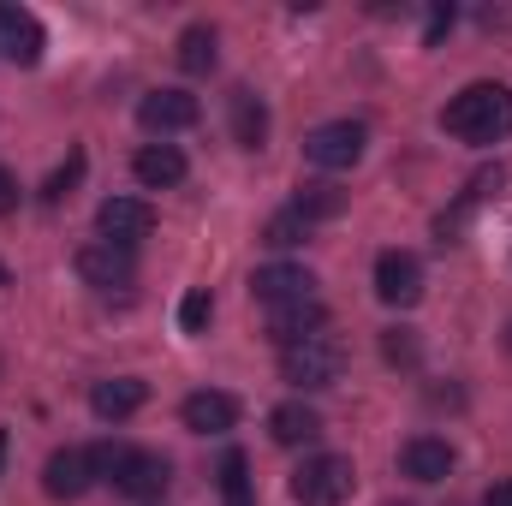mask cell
<instances>
[{"label":"cell","instance_id":"3957f363","mask_svg":"<svg viewBox=\"0 0 512 506\" xmlns=\"http://www.w3.org/2000/svg\"><path fill=\"white\" fill-rule=\"evenodd\" d=\"M280 376L292 381V387H304V393L334 387V381L346 376V346L334 334H310V340H298V346L280 352Z\"/></svg>","mask_w":512,"mask_h":506},{"label":"cell","instance_id":"6da1fadb","mask_svg":"<svg viewBox=\"0 0 512 506\" xmlns=\"http://www.w3.org/2000/svg\"><path fill=\"white\" fill-rule=\"evenodd\" d=\"M441 131L447 137H459V143H477V149H489V143H507L512 137V90L507 84H465L447 108H441Z\"/></svg>","mask_w":512,"mask_h":506},{"label":"cell","instance_id":"8fae6325","mask_svg":"<svg viewBox=\"0 0 512 506\" xmlns=\"http://www.w3.org/2000/svg\"><path fill=\"white\" fill-rule=\"evenodd\" d=\"M203 120V102L191 96V90H149L143 102H137V126L143 131H191Z\"/></svg>","mask_w":512,"mask_h":506},{"label":"cell","instance_id":"4fadbf2b","mask_svg":"<svg viewBox=\"0 0 512 506\" xmlns=\"http://www.w3.org/2000/svg\"><path fill=\"white\" fill-rule=\"evenodd\" d=\"M179 423H185L191 435H227V429L239 423V399L221 393V387H203V393H191V399L179 405Z\"/></svg>","mask_w":512,"mask_h":506},{"label":"cell","instance_id":"9a60e30c","mask_svg":"<svg viewBox=\"0 0 512 506\" xmlns=\"http://www.w3.org/2000/svg\"><path fill=\"white\" fill-rule=\"evenodd\" d=\"M399 471H405L411 483H447V477H453V447H447L441 435H411V441L399 447Z\"/></svg>","mask_w":512,"mask_h":506},{"label":"cell","instance_id":"1f68e13d","mask_svg":"<svg viewBox=\"0 0 512 506\" xmlns=\"http://www.w3.org/2000/svg\"><path fill=\"white\" fill-rule=\"evenodd\" d=\"M387 506H405V501H387Z\"/></svg>","mask_w":512,"mask_h":506},{"label":"cell","instance_id":"ba28073f","mask_svg":"<svg viewBox=\"0 0 512 506\" xmlns=\"http://www.w3.org/2000/svg\"><path fill=\"white\" fill-rule=\"evenodd\" d=\"M251 298L256 304H268V310H280V304H304V298H316V274L298 268V262H268V268H256L251 274Z\"/></svg>","mask_w":512,"mask_h":506},{"label":"cell","instance_id":"4316f807","mask_svg":"<svg viewBox=\"0 0 512 506\" xmlns=\"http://www.w3.org/2000/svg\"><path fill=\"white\" fill-rule=\"evenodd\" d=\"M447 30H453V6H435V12H429V30H423V42L435 48V42H441Z\"/></svg>","mask_w":512,"mask_h":506},{"label":"cell","instance_id":"603a6c76","mask_svg":"<svg viewBox=\"0 0 512 506\" xmlns=\"http://www.w3.org/2000/svg\"><path fill=\"white\" fill-rule=\"evenodd\" d=\"M245 471H251L245 453H227V459H221V495H227V506H256L251 477H245Z\"/></svg>","mask_w":512,"mask_h":506},{"label":"cell","instance_id":"f1b7e54d","mask_svg":"<svg viewBox=\"0 0 512 506\" xmlns=\"http://www.w3.org/2000/svg\"><path fill=\"white\" fill-rule=\"evenodd\" d=\"M483 506H512V483H495V489L483 495Z\"/></svg>","mask_w":512,"mask_h":506},{"label":"cell","instance_id":"7a4b0ae2","mask_svg":"<svg viewBox=\"0 0 512 506\" xmlns=\"http://www.w3.org/2000/svg\"><path fill=\"white\" fill-rule=\"evenodd\" d=\"M286 489H292L298 506H340V501H352V489H358V465L346 453H316V459H304L292 471Z\"/></svg>","mask_w":512,"mask_h":506},{"label":"cell","instance_id":"5b68a950","mask_svg":"<svg viewBox=\"0 0 512 506\" xmlns=\"http://www.w3.org/2000/svg\"><path fill=\"white\" fill-rule=\"evenodd\" d=\"M72 268H78V280L90 286V292H102V298H131V286H137V262H131V251H114V245H84V251L72 256Z\"/></svg>","mask_w":512,"mask_h":506},{"label":"cell","instance_id":"484cf974","mask_svg":"<svg viewBox=\"0 0 512 506\" xmlns=\"http://www.w3.org/2000/svg\"><path fill=\"white\" fill-rule=\"evenodd\" d=\"M382 352H387V364H417V340H411V328H387Z\"/></svg>","mask_w":512,"mask_h":506},{"label":"cell","instance_id":"d6986e66","mask_svg":"<svg viewBox=\"0 0 512 506\" xmlns=\"http://www.w3.org/2000/svg\"><path fill=\"white\" fill-rule=\"evenodd\" d=\"M268 435H274V447H310L322 435V417H316V405L286 399V405L268 411Z\"/></svg>","mask_w":512,"mask_h":506},{"label":"cell","instance_id":"52a82bcc","mask_svg":"<svg viewBox=\"0 0 512 506\" xmlns=\"http://www.w3.org/2000/svg\"><path fill=\"white\" fill-rule=\"evenodd\" d=\"M126 501H161L167 495V483H173V459L167 453H149V447H126V459H120V471L108 477Z\"/></svg>","mask_w":512,"mask_h":506},{"label":"cell","instance_id":"30bf717a","mask_svg":"<svg viewBox=\"0 0 512 506\" xmlns=\"http://www.w3.org/2000/svg\"><path fill=\"white\" fill-rule=\"evenodd\" d=\"M376 298L393 310H411L423 298V262L411 251H382L376 256Z\"/></svg>","mask_w":512,"mask_h":506},{"label":"cell","instance_id":"2e32d148","mask_svg":"<svg viewBox=\"0 0 512 506\" xmlns=\"http://www.w3.org/2000/svg\"><path fill=\"white\" fill-rule=\"evenodd\" d=\"M131 173H137L143 191H173V185H185V155L173 143H143L131 155Z\"/></svg>","mask_w":512,"mask_h":506},{"label":"cell","instance_id":"277c9868","mask_svg":"<svg viewBox=\"0 0 512 506\" xmlns=\"http://www.w3.org/2000/svg\"><path fill=\"white\" fill-rule=\"evenodd\" d=\"M364 143H370V131L358 120H328V126H316L304 137V161L322 167V173H346V167L364 161Z\"/></svg>","mask_w":512,"mask_h":506},{"label":"cell","instance_id":"ffe728a7","mask_svg":"<svg viewBox=\"0 0 512 506\" xmlns=\"http://www.w3.org/2000/svg\"><path fill=\"white\" fill-rule=\"evenodd\" d=\"M215 60H221L215 24H185V30H179V66H185L191 78H203V72H215Z\"/></svg>","mask_w":512,"mask_h":506},{"label":"cell","instance_id":"83f0119b","mask_svg":"<svg viewBox=\"0 0 512 506\" xmlns=\"http://www.w3.org/2000/svg\"><path fill=\"white\" fill-rule=\"evenodd\" d=\"M12 209H18V179L0 167V215H12Z\"/></svg>","mask_w":512,"mask_h":506},{"label":"cell","instance_id":"44dd1931","mask_svg":"<svg viewBox=\"0 0 512 506\" xmlns=\"http://www.w3.org/2000/svg\"><path fill=\"white\" fill-rule=\"evenodd\" d=\"M292 209H298V215L316 227V221H334V215H346V191H340V185H328V179H316V185H298Z\"/></svg>","mask_w":512,"mask_h":506},{"label":"cell","instance_id":"7c38bea8","mask_svg":"<svg viewBox=\"0 0 512 506\" xmlns=\"http://www.w3.org/2000/svg\"><path fill=\"white\" fill-rule=\"evenodd\" d=\"M90 483H96L90 447H60V453H48V465H42V489H48L54 501H78Z\"/></svg>","mask_w":512,"mask_h":506},{"label":"cell","instance_id":"4dcf8cb0","mask_svg":"<svg viewBox=\"0 0 512 506\" xmlns=\"http://www.w3.org/2000/svg\"><path fill=\"white\" fill-rule=\"evenodd\" d=\"M0 459H6V429H0Z\"/></svg>","mask_w":512,"mask_h":506},{"label":"cell","instance_id":"7402d4cb","mask_svg":"<svg viewBox=\"0 0 512 506\" xmlns=\"http://www.w3.org/2000/svg\"><path fill=\"white\" fill-rule=\"evenodd\" d=\"M310 239V221L298 215V209H280L268 227H262V245H274V251H292V245H304Z\"/></svg>","mask_w":512,"mask_h":506},{"label":"cell","instance_id":"8992f818","mask_svg":"<svg viewBox=\"0 0 512 506\" xmlns=\"http://www.w3.org/2000/svg\"><path fill=\"white\" fill-rule=\"evenodd\" d=\"M96 233H102V245H114V251H137V245L155 233V209H149L143 197H108V203L96 209Z\"/></svg>","mask_w":512,"mask_h":506},{"label":"cell","instance_id":"cb8c5ba5","mask_svg":"<svg viewBox=\"0 0 512 506\" xmlns=\"http://www.w3.org/2000/svg\"><path fill=\"white\" fill-rule=\"evenodd\" d=\"M84 179V149H72L66 155V167H54L48 173V185H42V203H60V197H72V185Z\"/></svg>","mask_w":512,"mask_h":506},{"label":"cell","instance_id":"e0dca14e","mask_svg":"<svg viewBox=\"0 0 512 506\" xmlns=\"http://www.w3.org/2000/svg\"><path fill=\"white\" fill-rule=\"evenodd\" d=\"M143 399H149V387L137 376H114V381H96L90 387V411L102 423H126L131 411H143Z\"/></svg>","mask_w":512,"mask_h":506},{"label":"cell","instance_id":"ac0fdd59","mask_svg":"<svg viewBox=\"0 0 512 506\" xmlns=\"http://www.w3.org/2000/svg\"><path fill=\"white\" fill-rule=\"evenodd\" d=\"M227 126H233V143H239V149H251V155L268 143V108H262V96H256V90L239 84V90L227 96Z\"/></svg>","mask_w":512,"mask_h":506},{"label":"cell","instance_id":"9c48e42d","mask_svg":"<svg viewBox=\"0 0 512 506\" xmlns=\"http://www.w3.org/2000/svg\"><path fill=\"white\" fill-rule=\"evenodd\" d=\"M42 48H48V36H42V18H36L30 6H12V0H0V54H6L12 66H36V60H42Z\"/></svg>","mask_w":512,"mask_h":506},{"label":"cell","instance_id":"f546056e","mask_svg":"<svg viewBox=\"0 0 512 506\" xmlns=\"http://www.w3.org/2000/svg\"><path fill=\"white\" fill-rule=\"evenodd\" d=\"M6 286H12V274H6V262H0V292H6Z\"/></svg>","mask_w":512,"mask_h":506},{"label":"cell","instance_id":"d4e9b609","mask_svg":"<svg viewBox=\"0 0 512 506\" xmlns=\"http://www.w3.org/2000/svg\"><path fill=\"white\" fill-rule=\"evenodd\" d=\"M215 322V298L209 292H185V304H179V328L185 334H203Z\"/></svg>","mask_w":512,"mask_h":506},{"label":"cell","instance_id":"5bb4252c","mask_svg":"<svg viewBox=\"0 0 512 506\" xmlns=\"http://www.w3.org/2000/svg\"><path fill=\"white\" fill-rule=\"evenodd\" d=\"M310 334H328V310H322V298H304V304H280V310H268V340L286 352V346H298V340H310Z\"/></svg>","mask_w":512,"mask_h":506}]
</instances>
